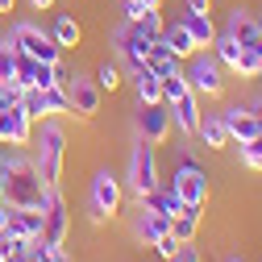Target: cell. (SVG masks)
Wrapping results in <instances>:
<instances>
[{
	"mask_svg": "<svg viewBox=\"0 0 262 262\" xmlns=\"http://www.w3.org/2000/svg\"><path fill=\"white\" fill-rule=\"evenodd\" d=\"M0 183H5V204L13 208H46L50 187L42 183L34 158H25L21 146L0 150Z\"/></svg>",
	"mask_w": 262,
	"mask_h": 262,
	"instance_id": "obj_1",
	"label": "cell"
},
{
	"mask_svg": "<svg viewBox=\"0 0 262 262\" xmlns=\"http://www.w3.org/2000/svg\"><path fill=\"white\" fill-rule=\"evenodd\" d=\"M34 167L42 175V183L54 191L62 187V167H67V129L58 125V117H46L34 125Z\"/></svg>",
	"mask_w": 262,
	"mask_h": 262,
	"instance_id": "obj_2",
	"label": "cell"
},
{
	"mask_svg": "<svg viewBox=\"0 0 262 262\" xmlns=\"http://www.w3.org/2000/svg\"><path fill=\"white\" fill-rule=\"evenodd\" d=\"M125 204V179H117L113 171H96L92 183H88V216L92 225H104L121 212Z\"/></svg>",
	"mask_w": 262,
	"mask_h": 262,
	"instance_id": "obj_3",
	"label": "cell"
},
{
	"mask_svg": "<svg viewBox=\"0 0 262 262\" xmlns=\"http://www.w3.org/2000/svg\"><path fill=\"white\" fill-rule=\"evenodd\" d=\"M9 42H13V50L38 58V62H62V54H67V50L54 42V34L42 29L38 21H13L9 25Z\"/></svg>",
	"mask_w": 262,
	"mask_h": 262,
	"instance_id": "obj_4",
	"label": "cell"
},
{
	"mask_svg": "<svg viewBox=\"0 0 262 262\" xmlns=\"http://www.w3.org/2000/svg\"><path fill=\"white\" fill-rule=\"evenodd\" d=\"M125 183H129V191H134V200H142L146 191H154V187L162 183L154 142H146V138L134 142V150H129V167H125Z\"/></svg>",
	"mask_w": 262,
	"mask_h": 262,
	"instance_id": "obj_5",
	"label": "cell"
},
{
	"mask_svg": "<svg viewBox=\"0 0 262 262\" xmlns=\"http://www.w3.org/2000/svg\"><path fill=\"white\" fill-rule=\"evenodd\" d=\"M183 75H187V88L195 96L216 100V96L225 92V67L216 62V54H208V50H195L191 58H183Z\"/></svg>",
	"mask_w": 262,
	"mask_h": 262,
	"instance_id": "obj_6",
	"label": "cell"
},
{
	"mask_svg": "<svg viewBox=\"0 0 262 262\" xmlns=\"http://www.w3.org/2000/svg\"><path fill=\"white\" fill-rule=\"evenodd\" d=\"M167 183L179 191L183 208H204V204H208V175L195 167L191 158H183V162H179V167H175V175H171Z\"/></svg>",
	"mask_w": 262,
	"mask_h": 262,
	"instance_id": "obj_7",
	"label": "cell"
},
{
	"mask_svg": "<svg viewBox=\"0 0 262 262\" xmlns=\"http://www.w3.org/2000/svg\"><path fill=\"white\" fill-rule=\"evenodd\" d=\"M62 92H67V100H71V117H96L100 113V100H104V92L96 88V79L92 75H71L67 71V79H62Z\"/></svg>",
	"mask_w": 262,
	"mask_h": 262,
	"instance_id": "obj_8",
	"label": "cell"
},
{
	"mask_svg": "<svg viewBox=\"0 0 262 262\" xmlns=\"http://www.w3.org/2000/svg\"><path fill=\"white\" fill-rule=\"evenodd\" d=\"M134 129H138V138H146V142H154V146H162L171 138V108L167 104H138L134 108Z\"/></svg>",
	"mask_w": 262,
	"mask_h": 262,
	"instance_id": "obj_9",
	"label": "cell"
},
{
	"mask_svg": "<svg viewBox=\"0 0 262 262\" xmlns=\"http://www.w3.org/2000/svg\"><path fill=\"white\" fill-rule=\"evenodd\" d=\"M150 42H154V38H146L134 21H125V25L113 29V50H117V58L125 62V67H138V62H146Z\"/></svg>",
	"mask_w": 262,
	"mask_h": 262,
	"instance_id": "obj_10",
	"label": "cell"
},
{
	"mask_svg": "<svg viewBox=\"0 0 262 262\" xmlns=\"http://www.w3.org/2000/svg\"><path fill=\"white\" fill-rule=\"evenodd\" d=\"M34 117H29L21 104H13V108H5V113H0V146H29V142H34Z\"/></svg>",
	"mask_w": 262,
	"mask_h": 262,
	"instance_id": "obj_11",
	"label": "cell"
},
{
	"mask_svg": "<svg viewBox=\"0 0 262 262\" xmlns=\"http://www.w3.org/2000/svg\"><path fill=\"white\" fill-rule=\"evenodd\" d=\"M67 233H71V216H67V204H62V191L54 187L50 200H46V221H42V237L50 246H67Z\"/></svg>",
	"mask_w": 262,
	"mask_h": 262,
	"instance_id": "obj_12",
	"label": "cell"
},
{
	"mask_svg": "<svg viewBox=\"0 0 262 262\" xmlns=\"http://www.w3.org/2000/svg\"><path fill=\"white\" fill-rule=\"evenodd\" d=\"M225 34L233 38L237 46H246V50L262 54V25H258V17H254V13H246V9H233V13H229Z\"/></svg>",
	"mask_w": 262,
	"mask_h": 262,
	"instance_id": "obj_13",
	"label": "cell"
},
{
	"mask_svg": "<svg viewBox=\"0 0 262 262\" xmlns=\"http://www.w3.org/2000/svg\"><path fill=\"white\" fill-rule=\"evenodd\" d=\"M171 108V129H179L183 138H195V125H200V96L195 92H183Z\"/></svg>",
	"mask_w": 262,
	"mask_h": 262,
	"instance_id": "obj_14",
	"label": "cell"
},
{
	"mask_svg": "<svg viewBox=\"0 0 262 262\" xmlns=\"http://www.w3.org/2000/svg\"><path fill=\"white\" fill-rule=\"evenodd\" d=\"M221 121H225V129H229V142H250V138L258 134L254 108H246V104H225V108H221Z\"/></svg>",
	"mask_w": 262,
	"mask_h": 262,
	"instance_id": "obj_15",
	"label": "cell"
},
{
	"mask_svg": "<svg viewBox=\"0 0 262 262\" xmlns=\"http://www.w3.org/2000/svg\"><path fill=\"white\" fill-rule=\"evenodd\" d=\"M138 204H142V208H150V212H158V216H167V221L183 212V200H179V191H175V187H171L167 179H162V183H158L154 191H146Z\"/></svg>",
	"mask_w": 262,
	"mask_h": 262,
	"instance_id": "obj_16",
	"label": "cell"
},
{
	"mask_svg": "<svg viewBox=\"0 0 262 262\" xmlns=\"http://www.w3.org/2000/svg\"><path fill=\"white\" fill-rule=\"evenodd\" d=\"M129 83H134V96L138 104H158L162 100V79L146 67V62H138V67H129Z\"/></svg>",
	"mask_w": 262,
	"mask_h": 262,
	"instance_id": "obj_17",
	"label": "cell"
},
{
	"mask_svg": "<svg viewBox=\"0 0 262 262\" xmlns=\"http://www.w3.org/2000/svg\"><path fill=\"white\" fill-rule=\"evenodd\" d=\"M42 221H46V208H13L9 204V233L17 237H42Z\"/></svg>",
	"mask_w": 262,
	"mask_h": 262,
	"instance_id": "obj_18",
	"label": "cell"
},
{
	"mask_svg": "<svg viewBox=\"0 0 262 262\" xmlns=\"http://www.w3.org/2000/svg\"><path fill=\"white\" fill-rule=\"evenodd\" d=\"M162 233H171V221L138 204V216H134V237H138L142 246H154V242H158Z\"/></svg>",
	"mask_w": 262,
	"mask_h": 262,
	"instance_id": "obj_19",
	"label": "cell"
},
{
	"mask_svg": "<svg viewBox=\"0 0 262 262\" xmlns=\"http://www.w3.org/2000/svg\"><path fill=\"white\" fill-rule=\"evenodd\" d=\"M175 21H179V25L187 29V34H191V42L200 46V50L216 42V25H212V13H187V9H183Z\"/></svg>",
	"mask_w": 262,
	"mask_h": 262,
	"instance_id": "obj_20",
	"label": "cell"
},
{
	"mask_svg": "<svg viewBox=\"0 0 262 262\" xmlns=\"http://www.w3.org/2000/svg\"><path fill=\"white\" fill-rule=\"evenodd\" d=\"M195 138H200L208 150H221V146H229V129H225L221 113H200V125H195Z\"/></svg>",
	"mask_w": 262,
	"mask_h": 262,
	"instance_id": "obj_21",
	"label": "cell"
},
{
	"mask_svg": "<svg viewBox=\"0 0 262 262\" xmlns=\"http://www.w3.org/2000/svg\"><path fill=\"white\" fill-rule=\"evenodd\" d=\"M158 38L167 42V50H171V54H175L179 62H183V58H191L195 50H200V46L191 42V34H187V29H183L179 21H175V25H162V34H158Z\"/></svg>",
	"mask_w": 262,
	"mask_h": 262,
	"instance_id": "obj_22",
	"label": "cell"
},
{
	"mask_svg": "<svg viewBox=\"0 0 262 262\" xmlns=\"http://www.w3.org/2000/svg\"><path fill=\"white\" fill-rule=\"evenodd\" d=\"M50 34H54V42H58L62 50H75V46L83 42V25H79L71 13H58L54 25H50Z\"/></svg>",
	"mask_w": 262,
	"mask_h": 262,
	"instance_id": "obj_23",
	"label": "cell"
},
{
	"mask_svg": "<svg viewBox=\"0 0 262 262\" xmlns=\"http://www.w3.org/2000/svg\"><path fill=\"white\" fill-rule=\"evenodd\" d=\"M146 67H150V71H154V75L162 79V75L179 71L183 62H179V58H175V54L167 50V42H162V38H154V42H150V54H146Z\"/></svg>",
	"mask_w": 262,
	"mask_h": 262,
	"instance_id": "obj_24",
	"label": "cell"
},
{
	"mask_svg": "<svg viewBox=\"0 0 262 262\" xmlns=\"http://www.w3.org/2000/svg\"><path fill=\"white\" fill-rule=\"evenodd\" d=\"M195 233H200V208H183L179 216H171V237L179 246L195 242Z\"/></svg>",
	"mask_w": 262,
	"mask_h": 262,
	"instance_id": "obj_25",
	"label": "cell"
},
{
	"mask_svg": "<svg viewBox=\"0 0 262 262\" xmlns=\"http://www.w3.org/2000/svg\"><path fill=\"white\" fill-rule=\"evenodd\" d=\"M212 54H216V62L225 71H237V62H242V46L229 38V34H216V42H212Z\"/></svg>",
	"mask_w": 262,
	"mask_h": 262,
	"instance_id": "obj_26",
	"label": "cell"
},
{
	"mask_svg": "<svg viewBox=\"0 0 262 262\" xmlns=\"http://www.w3.org/2000/svg\"><path fill=\"white\" fill-rule=\"evenodd\" d=\"M62 79H67V67L62 62H34V88H62Z\"/></svg>",
	"mask_w": 262,
	"mask_h": 262,
	"instance_id": "obj_27",
	"label": "cell"
},
{
	"mask_svg": "<svg viewBox=\"0 0 262 262\" xmlns=\"http://www.w3.org/2000/svg\"><path fill=\"white\" fill-rule=\"evenodd\" d=\"M237 158H242V167L262 171V134H254L250 142H237Z\"/></svg>",
	"mask_w": 262,
	"mask_h": 262,
	"instance_id": "obj_28",
	"label": "cell"
},
{
	"mask_svg": "<svg viewBox=\"0 0 262 262\" xmlns=\"http://www.w3.org/2000/svg\"><path fill=\"white\" fill-rule=\"evenodd\" d=\"M183 92H191V88H187V75H183V67H179V71H171V75H162V104H175Z\"/></svg>",
	"mask_w": 262,
	"mask_h": 262,
	"instance_id": "obj_29",
	"label": "cell"
},
{
	"mask_svg": "<svg viewBox=\"0 0 262 262\" xmlns=\"http://www.w3.org/2000/svg\"><path fill=\"white\" fill-rule=\"evenodd\" d=\"M92 79H96V88H100V92H117V88L125 83V75H121V67H117V62H100Z\"/></svg>",
	"mask_w": 262,
	"mask_h": 262,
	"instance_id": "obj_30",
	"label": "cell"
},
{
	"mask_svg": "<svg viewBox=\"0 0 262 262\" xmlns=\"http://www.w3.org/2000/svg\"><path fill=\"white\" fill-rule=\"evenodd\" d=\"M42 100H46V113L50 117H71V100H67V92H62V88H46Z\"/></svg>",
	"mask_w": 262,
	"mask_h": 262,
	"instance_id": "obj_31",
	"label": "cell"
},
{
	"mask_svg": "<svg viewBox=\"0 0 262 262\" xmlns=\"http://www.w3.org/2000/svg\"><path fill=\"white\" fill-rule=\"evenodd\" d=\"M21 108L34 117V121H46L50 113H46V100H42V88H25L21 92Z\"/></svg>",
	"mask_w": 262,
	"mask_h": 262,
	"instance_id": "obj_32",
	"label": "cell"
},
{
	"mask_svg": "<svg viewBox=\"0 0 262 262\" xmlns=\"http://www.w3.org/2000/svg\"><path fill=\"white\" fill-rule=\"evenodd\" d=\"M13 71H17V50L9 38H0V83H13Z\"/></svg>",
	"mask_w": 262,
	"mask_h": 262,
	"instance_id": "obj_33",
	"label": "cell"
},
{
	"mask_svg": "<svg viewBox=\"0 0 262 262\" xmlns=\"http://www.w3.org/2000/svg\"><path fill=\"white\" fill-rule=\"evenodd\" d=\"M134 25L142 29L146 38H158V34H162V25H167V21H162V9H146V13H142V17L134 21Z\"/></svg>",
	"mask_w": 262,
	"mask_h": 262,
	"instance_id": "obj_34",
	"label": "cell"
},
{
	"mask_svg": "<svg viewBox=\"0 0 262 262\" xmlns=\"http://www.w3.org/2000/svg\"><path fill=\"white\" fill-rule=\"evenodd\" d=\"M154 254H158L162 262H175V254H179V242H175L171 233H162V237L154 242Z\"/></svg>",
	"mask_w": 262,
	"mask_h": 262,
	"instance_id": "obj_35",
	"label": "cell"
},
{
	"mask_svg": "<svg viewBox=\"0 0 262 262\" xmlns=\"http://www.w3.org/2000/svg\"><path fill=\"white\" fill-rule=\"evenodd\" d=\"M175 262H200V250H195V246L187 242V246H179V254H175Z\"/></svg>",
	"mask_w": 262,
	"mask_h": 262,
	"instance_id": "obj_36",
	"label": "cell"
},
{
	"mask_svg": "<svg viewBox=\"0 0 262 262\" xmlns=\"http://www.w3.org/2000/svg\"><path fill=\"white\" fill-rule=\"evenodd\" d=\"M187 13H212V0H183Z\"/></svg>",
	"mask_w": 262,
	"mask_h": 262,
	"instance_id": "obj_37",
	"label": "cell"
},
{
	"mask_svg": "<svg viewBox=\"0 0 262 262\" xmlns=\"http://www.w3.org/2000/svg\"><path fill=\"white\" fill-rule=\"evenodd\" d=\"M25 5L34 9V13H46V9H54V0H25Z\"/></svg>",
	"mask_w": 262,
	"mask_h": 262,
	"instance_id": "obj_38",
	"label": "cell"
},
{
	"mask_svg": "<svg viewBox=\"0 0 262 262\" xmlns=\"http://www.w3.org/2000/svg\"><path fill=\"white\" fill-rule=\"evenodd\" d=\"M9 229V204H0V233Z\"/></svg>",
	"mask_w": 262,
	"mask_h": 262,
	"instance_id": "obj_39",
	"label": "cell"
},
{
	"mask_svg": "<svg viewBox=\"0 0 262 262\" xmlns=\"http://www.w3.org/2000/svg\"><path fill=\"white\" fill-rule=\"evenodd\" d=\"M13 9H17V0H0V17H9Z\"/></svg>",
	"mask_w": 262,
	"mask_h": 262,
	"instance_id": "obj_40",
	"label": "cell"
},
{
	"mask_svg": "<svg viewBox=\"0 0 262 262\" xmlns=\"http://www.w3.org/2000/svg\"><path fill=\"white\" fill-rule=\"evenodd\" d=\"M142 5H146V9H162V0H142Z\"/></svg>",
	"mask_w": 262,
	"mask_h": 262,
	"instance_id": "obj_41",
	"label": "cell"
},
{
	"mask_svg": "<svg viewBox=\"0 0 262 262\" xmlns=\"http://www.w3.org/2000/svg\"><path fill=\"white\" fill-rule=\"evenodd\" d=\"M225 262H246V258H237V254H233V258H225Z\"/></svg>",
	"mask_w": 262,
	"mask_h": 262,
	"instance_id": "obj_42",
	"label": "cell"
},
{
	"mask_svg": "<svg viewBox=\"0 0 262 262\" xmlns=\"http://www.w3.org/2000/svg\"><path fill=\"white\" fill-rule=\"evenodd\" d=\"M0 204H5V183H0Z\"/></svg>",
	"mask_w": 262,
	"mask_h": 262,
	"instance_id": "obj_43",
	"label": "cell"
},
{
	"mask_svg": "<svg viewBox=\"0 0 262 262\" xmlns=\"http://www.w3.org/2000/svg\"><path fill=\"white\" fill-rule=\"evenodd\" d=\"M258 79H262V62H258Z\"/></svg>",
	"mask_w": 262,
	"mask_h": 262,
	"instance_id": "obj_44",
	"label": "cell"
},
{
	"mask_svg": "<svg viewBox=\"0 0 262 262\" xmlns=\"http://www.w3.org/2000/svg\"><path fill=\"white\" fill-rule=\"evenodd\" d=\"M0 262H5V258H0Z\"/></svg>",
	"mask_w": 262,
	"mask_h": 262,
	"instance_id": "obj_45",
	"label": "cell"
}]
</instances>
